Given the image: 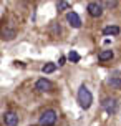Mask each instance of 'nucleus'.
<instances>
[{
  "label": "nucleus",
  "mask_w": 121,
  "mask_h": 126,
  "mask_svg": "<svg viewBox=\"0 0 121 126\" xmlns=\"http://www.w3.org/2000/svg\"><path fill=\"white\" fill-rule=\"evenodd\" d=\"M51 81L50 80H46V78H40L38 81L35 83V88L38 90V91H48V90H51Z\"/></svg>",
  "instance_id": "obj_6"
},
{
  "label": "nucleus",
  "mask_w": 121,
  "mask_h": 126,
  "mask_svg": "<svg viewBox=\"0 0 121 126\" xmlns=\"http://www.w3.org/2000/svg\"><path fill=\"white\" fill-rule=\"evenodd\" d=\"M101 106L105 108V111L109 114H115L118 111V105H116V100H111V98H106V100H103Z\"/></svg>",
  "instance_id": "obj_4"
},
{
  "label": "nucleus",
  "mask_w": 121,
  "mask_h": 126,
  "mask_svg": "<svg viewBox=\"0 0 121 126\" xmlns=\"http://www.w3.org/2000/svg\"><path fill=\"white\" fill-rule=\"evenodd\" d=\"M105 5H108V7H116V5H118V2H105Z\"/></svg>",
  "instance_id": "obj_15"
},
{
  "label": "nucleus",
  "mask_w": 121,
  "mask_h": 126,
  "mask_svg": "<svg viewBox=\"0 0 121 126\" xmlns=\"http://www.w3.org/2000/svg\"><path fill=\"white\" fill-rule=\"evenodd\" d=\"M66 20L70 22V25L73 27V28H80V27H81V20H80L76 12H71L70 10V12L66 13Z\"/></svg>",
  "instance_id": "obj_5"
},
{
  "label": "nucleus",
  "mask_w": 121,
  "mask_h": 126,
  "mask_svg": "<svg viewBox=\"0 0 121 126\" xmlns=\"http://www.w3.org/2000/svg\"><path fill=\"white\" fill-rule=\"evenodd\" d=\"M120 27H116V25H108V27H105L103 28V35H118L120 33Z\"/></svg>",
  "instance_id": "obj_9"
},
{
  "label": "nucleus",
  "mask_w": 121,
  "mask_h": 126,
  "mask_svg": "<svg viewBox=\"0 0 121 126\" xmlns=\"http://www.w3.org/2000/svg\"><path fill=\"white\" fill-rule=\"evenodd\" d=\"M78 103H80V106L83 110H88L91 106V103H93V94L90 93V90L85 85H81L80 90H78Z\"/></svg>",
  "instance_id": "obj_1"
},
{
  "label": "nucleus",
  "mask_w": 121,
  "mask_h": 126,
  "mask_svg": "<svg viewBox=\"0 0 121 126\" xmlns=\"http://www.w3.org/2000/svg\"><path fill=\"white\" fill-rule=\"evenodd\" d=\"M108 85L111 86V88H115V90H121V78H116V76L109 78V80H108Z\"/></svg>",
  "instance_id": "obj_10"
},
{
  "label": "nucleus",
  "mask_w": 121,
  "mask_h": 126,
  "mask_svg": "<svg viewBox=\"0 0 121 126\" xmlns=\"http://www.w3.org/2000/svg\"><path fill=\"white\" fill-rule=\"evenodd\" d=\"M3 121H5L7 126H17L18 125V116L15 113H12V111H8V113L3 114Z\"/></svg>",
  "instance_id": "obj_7"
},
{
  "label": "nucleus",
  "mask_w": 121,
  "mask_h": 126,
  "mask_svg": "<svg viewBox=\"0 0 121 126\" xmlns=\"http://www.w3.org/2000/svg\"><path fill=\"white\" fill-rule=\"evenodd\" d=\"M57 8H58V12H63V10H68V8H70V3H68V2H58Z\"/></svg>",
  "instance_id": "obj_13"
},
{
  "label": "nucleus",
  "mask_w": 121,
  "mask_h": 126,
  "mask_svg": "<svg viewBox=\"0 0 121 126\" xmlns=\"http://www.w3.org/2000/svg\"><path fill=\"white\" fill-rule=\"evenodd\" d=\"M57 121V111L53 110H46L42 116H40V126H53Z\"/></svg>",
  "instance_id": "obj_2"
},
{
  "label": "nucleus",
  "mask_w": 121,
  "mask_h": 126,
  "mask_svg": "<svg viewBox=\"0 0 121 126\" xmlns=\"http://www.w3.org/2000/svg\"><path fill=\"white\" fill-rule=\"evenodd\" d=\"M68 60L73 62V63H78V62H80V55H78L75 50H71L70 53H68Z\"/></svg>",
  "instance_id": "obj_12"
},
{
  "label": "nucleus",
  "mask_w": 121,
  "mask_h": 126,
  "mask_svg": "<svg viewBox=\"0 0 121 126\" xmlns=\"http://www.w3.org/2000/svg\"><path fill=\"white\" fill-rule=\"evenodd\" d=\"M111 58H113V51L111 50H101L98 53V60H100V62H108Z\"/></svg>",
  "instance_id": "obj_8"
},
{
  "label": "nucleus",
  "mask_w": 121,
  "mask_h": 126,
  "mask_svg": "<svg viewBox=\"0 0 121 126\" xmlns=\"http://www.w3.org/2000/svg\"><path fill=\"white\" fill-rule=\"evenodd\" d=\"M86 10H88V13L91 15V17L98 18V17H101V13H103V3H98V2H90L88 7H86Z\"/></svg>",
  "instance_id": "obj_3"
},
{
  "label": "nucleus",
  "mask_w": 121,
  "mask_h": 126,
  "mask_svg": "<svg viewBox=\"0 0 121 126\" xmlns=\"http://www.w3.org/2000/svg\"><path fill=\"white\" fill-rule=\"evenodd\" d=\"M13 35H15V32H13V30H10V32L3 30V33H2V38H3V40H12Z\"/></svg>",
  "instance_id": "obj_14"
},
{
  "label": "nucleus",
  "mask_w": 121,
  "mask_h": 126,
  "mask_svg": "<svg viewBox=\"0 0 121 126\" xmlns=\"http://www.w3.org/2000/svg\"><path fill=\"white\" fill-rule=\"evenodd\" d=\"M55 70H57V65H55V63H46V65L42 66V71H43L45 75H46V73H53Z\"/></svg>",
  "instance_id": "obj_11"
}]
</instances>
